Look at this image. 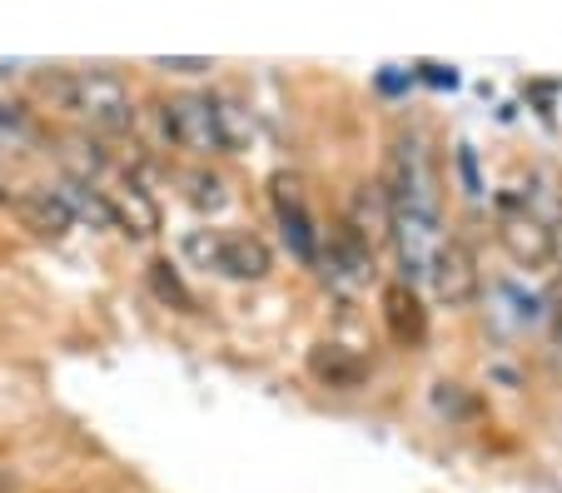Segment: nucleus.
<instances>
[{"label":"nucleus","mask_w":562,"mask_h":493,"mask_svg":"<svg viewBox=\"0 0 562 493\" xmlns=\"http://www.w3.org/2000/svg\"><path fill=\"white\" fill-rule=\"evenodd\" d=\"M498 245L508 249L513 265L522 269H538L552 259V239H548V225H542L532 210H522V204H503L498 210Z\"/></svg>","instance_id":"39448f33"},{"label":"nucleus","mask_w":562,"mask_h":493,"mask_svg":"<svg viewBox=\"0 0 562 493\" xmlns=\"http://www.w3.org/2000/svg\"><path fill=\"white\" fill-rule=\"evenodd\" d=\"M159 130L170 145L194 155H224L234 150L229 139V120H224V100L220 96H175L159 105Z\"/></svg>","instance_id":"f03ea898"},{"label":"nucleus","mask_w":562,"mask_h":493,"mask_svg":"<svg viewBox=\"0 0 562 493\" xmlns=\"http://www.w3.org/2000/svg\"><path fill=\"white\" fill-rule=\"evenodd\" d=\"M383 324H389L393 344H404V349H418L428 339V314L408 284H389L383 290Z\"/></svg>","instance_id":"6e6552de"},{"label":"nucleus","mask_w":562,"mask_h":493,"mask_svg":"<svg viewBox=\"0 0 562 493\" xmlns=\"http://www.w3.org/2000/svg\"><path fill=\"white\" fill-rule=\"evenodd\" d=\"M0 200H5V190H0Z\"/></svg>","instance_id":"f3484780"},{"label":"nucleus","mask_w":562,"mask_h":493,"mask_svg":"<svg viewBox=\"0 0 562 493\" xmlns=\"http://www.w3.org/2000/svg\"><path fill=\"white\" fill-rule=\"evenodd\" d=\"M184 184H190V200L200 204V210H224V200H229V194H224V180L220 175H210V170H190L184 175Z\"/></svg>","instance_id":"ddd939ff"},{"label":"nucleus","mask_w":562,"mask_h":493,"mask_svg":"<svg viewBox=\"0 0 562 493\" xmlns=\"http://www.w3.org/2000/svg\"><path fill=\"white\" fill-rule=\"evenodd\" d=\"M552 334H558V344H562V290H552Z\"/></svg>","instance_id":"dca6fc26"},{"label":"nucleus","mask_w":562,"mask_h":493,"mask_svg":"<svg viewBox=\"0 0 562 493\" xmlns=\"http://www.w3.org/2000/svg\"><path fill=\"white\" fill-rule=\"evenodd\" d=\"M274 215H279V229H284V245L294 249L299 265H314L318 259V229L308 220V204L299 194V180L289 175H274Z\"/></svg>","instance_id":"423d86ee"},{"label":"nucleus","mask_w":562,"mask_h":493,"mask_svg":"<svg viewBox=\"0 0 562 493\" xmlns=\"http://www.w3.org/2000/svg\"><path fill=\"white\" fill-rule=\"evenodd\" d=\"M159 70H170V76H200V70H210V60H200V55H155Z\"/></svg>","instance_id":"4468645a"},{"label":"nucleus","mask_w":562,"mask_h":493,"mask_svg":"<svg viewBox=\"0 0 562 493\" xmlns=\"http://www.w3.org/2000/svg\"><path fill=\"white\" fill-rule=\"evenodd\" d=\"M149 290H155L159 304H170L175 314H194V310H200V300L190 294V284L180 279V269H175L170 259H149Z\"/></svg>","instance_id":"f8f14e48"},{"label":"nucleus","mask_w":562,"mask_h":493,"mask_svg":"<svg viewBox=\"0 0 562 493\" xmlns=\"http://www.w3.org/2000/svg\"><path fill=\"white\" fill-rule=\"evenodd\" d=\"M11 210H15V220H21L25 229H35V235H45V239H60L65 229L75 225V210H70V200H65L60 190H21L11 200Z\"/></svg>","instance_id":"0eeeda50"},{"label":"nucleus","mask_w":562,"mask_h":493,"mask_svg":"<svg viewBox=\"0 0 562 493\" xmlns=\"http://www.w3.org/2000/svg\"><path fill=\"white\" fill-rule=\"evenodd\" d=\"M428 284H434L438 304L448 310H468L483 290V279H477V259L463 239H438L434 245V259H428Z\"/></svg>","instance_id":"20e7f679"},{"label":"nucleus","mask_w":562,"mask_h":493,"mask_svg":"<svg viewBox=\"0 0 562 493\" xmlns=\"http://www.w3.org/2000/svg\"><path fill=\"white\" fill-rule=\"evenodd\" d=\"M35 90L55 110H70L105 135L135 125V100H130L125 80L110 76V70H45V76H35Z\"/></svg>","instance_id":"f257e3e1"},{"label":"nucleus","mask_w":562,"mask_h":493,"mask_svg":"<svg viewBox=\"0 0 562 493\" xmlns=\"http://www.w3.org/2000/svg\"><path fill=\"white\" fill-rule=\"evenodd\" d=\"M349 229L359 239H369V245H379V239L393 235V204H389V194H383L379 184H359V190H353Z\"/></svg>","instance_id":"9d476101"},{"label":"nucleus","mask_w":562,"mask_h":493,"mask_svg":"<svg viewBox=\"0 0 562 493\" xmlns=\"http://www.w3.org/2000/svg\"><path fill=\"white\" fill-rule=\"evenodd\" d=\"M548 239H552V265L562 269V215H558V220H552V225H548Z\"/></svg>","instance_id":"2eb2a0df"},{"label":"nucleus","mask_w":562,"mask_h":493,"mask_svg":"<svg viewBox=\"0 0 562 493\" xmlns=\"http://www.w3.org/2000/svg\"><path fill=\"white\" fill-rule=\"evenodd\" d=\"M308 374L318 379L324 389H363V379H369V365H363L353 349H339V344H318L314 355H308Z\"/></svg>","instance_id":"1a4fd4ad"},{"label":"nucleus","mask_w":562,"mask_h":493,"mask_svg":"<svg viewBox=\"0 0 562 493\" xmlns=\"http://www.w3.org/2000/svg\"><path fill=\"white\" fill-rule=\"evenodd\" d=\"M105 194H110V204H115V225H125L130 235L149 239L159 229V204L149 200L145 184L125 180V184H115V190H105Z\"/></svg>","instance_id":"9b49d317"},{"label":"nucleus","mask_w":562,"mask_h":493,"mask_svg":"<svg viewBox=\"0 0 562 493\" xmlns=\"http://www.w3.org/2000/svg\"><path fill=\"white\" fill-rule=\"evenodd\" d=\"M184 255L200 269H220L224 279H249V284L269 279V269H274L269 245L259 235H249V229H229V235H220V229H190L184 235Z\"/></svg>","instance_id":"7ed1b4c3"}]
</instances>
